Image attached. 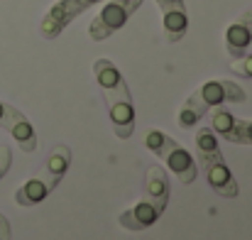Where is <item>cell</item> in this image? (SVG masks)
<instances>
[{"instance_id": "1", "label": "cell", "mask_w": 252, "mask_h": 240, "mask_svg": "<svg viewBox=\"0 0 252 240\" xmlns=\"http://www.w3.org/2000/svg\"><path fill=\"white\" fill-rule=\"evenodd\" d=\"M93 76L103 93L113 133L120 140H130L135 133V105H132V93H130L127 81L123 79L120 69L110 59H95Z\"/></svg>"}, {"instance_id": "2", "label": "cell", "mask_w": 252, "mask_h": 240, "mask_svg": "<svg viewBox=\"0 0 252 240\" xmlns=\"http://www.w3.org/2000/svg\"><path fill=\"white\" fill-rule=\"evenodd\" d=\"M248 93L235 83V81H225V79H213L201 83L181 105L179 110V128L189 130L193 128L208 110L225 105V103H245Z\"/></svg>"}, {"instance_id": "3", "label": "cell", "mask_w": 252, "mask_h": 240, "mask_svg": "<svg viewBox=\"0 0 252 240\" xmlns=\"http://www.w3.org/2000/svg\"><path fill=\"white\" fill-rule=\"evenodd\" d=\"M145 147L164 162L169 167V171H174V176H176L181 184H191V181L196 179V174H198L196 162L191 160V155H189L174 137H169L167 133H162V130H157V128H155V130H147V135H145Z\"/></svg>"}, {"instance_id": "4", "label": "cell", "mask_w": 252, "mask_h": 240, "mask_svg": "<svg viewBox=\"0 0 252 240\" xmlns=\"http://www.w3.org/2000/svg\"><path fill=\"white\" fill-rule=\"evenodd\" d=\"M140 5H142V0H108L100 7V12L91 20L88 37L93 42H103V39L113 37L118 30H123L127 25V20L137 12Z\"/></svg>"}, {"instance_id": "5", "label": "cell", "mask_w": 252, "mask_h": 240, "mask_svg": "<svg viewBox=\"0 0 252 240\" xmlns=\"http://www.w3.org/2000/svg\"><path fill=\"white\" fill-rule=\"evenodd\" d=\"M198 164H201V171L206 174V181L208 186L223 196V199H235L240 194V186L230 171V167L223 160V152L220 147H211V150H198Z\"/></svg>"}, {"instance_id": "6", "label": "cell", "mask_w": 252, "mask_h": 240, "mask_svg": "<svg viewBox=\"0 0 252 240\" xmlns=\"http://www.w3.org/2000/svg\"><path fill=\"white\" fill-rule=\"evenodd\" d=\"M100 0H57L42 17L39 32L44 39H57L81 12H86L88 7L98 5Z\"/></svg>"}, {"instance_id": "7", "label": "cell", "mask_w": 252, "mask_h": 240, "mask_svg": "<svg viewBox=\"0 0 252 240\" xmlns=\"http://www.w3.org/2000/svg\"><path fill=\"white\" fill-rule=\"evenodd\" d=\"M167 204L169 201L155 199V196H150L147 191H142V199H140L132 208L123 211L118 221H120V226H123L125 231H130V233H142V231H147L152 223L159 221V216L164 213Z\"/></svg>"}, {"instance_id": "8", "label": "cell", "mask_w": 252, "mask_h": 240, "mask_svg": "<svg viewBox=\"0 0 252 240\" xmlns=\"http://www.w3.org/2000/svg\"><path fill=\"white\" fill-rule=\"evenodd\" d=\"M0 128H5L15 137L17 147L25 155H32L37 150V133H34L32 123L27 120V115L22 110H17L15 105H10L5 101H0Z\"/></svg>"}, {"instance_id": "9", "label": "cell", "mask_w": 252, "mask_h": 240, "mask_svg": "<svg viewBox=\"0 0 252 240\" xmlns=\"http://www.w3.org/2000/svg\"><path fill=\"white\" fill-rule=\"evenodd\" d=\"M59 181H62V176H57L47 164H42V169L15 191V204L22 206V208H32V206L42 204L59 186Z\"/></svg>"}, {"instance_id": "10", "label": "cell", "mask_w": 252, "mask_h": 240, "mask_svg": "<svg viewBox=\"0 0 252 240\" xmlns=\"http://www.w3.org/2000/svg\"><path fill=\"white\" fill-rule=\"evenodd\" d=\"M211 130L220 137H225L228 142H235V145H252V120H243V118H235L228 108H213L211 118Z\"/></svg>"}, {"instance_id": "11", "label": "cell", "mask_w": 252, "mask_h": 240, "mask_svg": "<svg viewBox=\"0 0 252 240\" xmlns=\"http://www.w3.org/2000/svg\"><path fill=\"white\" fill-rule=\"evenodd\" d=\"M162 10V22H164V37L167 42H181L186 30H189V12L184 0H155Z\"/></svg>"}, {"instance_id": "12", "label": "cell", "mask_w": 252, "mask_h": 240, "mask_svg": "<svg viewBox=\"0 0 252 240\" xmlns=\"http://www.w3.org/2000/svg\"><path fill=\"white\" fill-rule=\"evenodd\" d=\"M252 44V20L248 12H243L228 30H225V49L233 59H240L248 54V47Z\"/></svg>"}, {"instance_id": "13", "label": "cell", "mask_w": 252, "mask_h": 240, "mask_svg": "<svg viewBox=\"0 0 252 240\" xmlns=\"http://www.w3.org/2000/svg\"><path fill=\"white\" fill-rule=\"evenodd\" d=\"M230 71L243 76V79H252V54H243L240 59H235L230 64Z\"/></svg>"}, {"instance_id": "14", "label": "cell", "mask_w": 252, "mask_h": 240, "mask_svg": "<svg viewBox=\"0 0 252 240\" xmlns=\"http://www.w3.org/2000/svg\"><path fill=\"white\" fill-rule=\"evenodd\" d=\"M10 164H12V152H10V147H0V179L10 171Z\"/></svg>"}, {"instance_id": "15", "label": "cell", "mask_w": 252, "mask_h": 240, "mask_svg": "<svg viewBox=\"0 0 252 240\" xmlns=\"http://www.w3.org/2000/svg\"><path fill=\"white\" fill-rule=\"evenodd\" d=\"M12 238V231H10V223H7V218L0 213V240H10Z\"/></svg>"}, {"instance_id": "16", "label": "cell", "mask_w": 252, "mask_h": 240, "mask_svg": "<svg viewBox=\"0 0 252 240\" xmlns=\"http://www.w3.org/2000/svg\"><path fill=\"white\" fill-rule=\"evenodd\" d=\"M248 17H250V20H252V10H248Z\"/></svg>"}]
</instances>
